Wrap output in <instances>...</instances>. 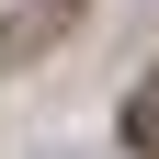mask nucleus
<instances>
[{
    "mask_svg": "<svg viewBox=\"0 0 159 159\" xmlns=\"http://www.w3.org/2000/svg\"><path fill=\"white\" fill-rule=\"evenodd\" d=\"M68 11H80V0H23V11H0V68H11V57H34Z\"/></svg>",
    "mask_w": 159,
    "mask_h": 159,
    "instance_id": "nucleus-1",
    "label": "nucleus"
},
{
    "mask_svg": "<svg viewBox=\"0 0 159 159\" xmlns=\"http://www.w3.org/2000/svg\"><path fill=\"white\" fill-rule=\"evenodd\" d=\"M125 148H136V159H159V68L125 91Z\"/></svg>",
    "mask_w": 159,
    "mask_h": 159,
    "instance_id": "nucleus-2",
    "label": "nucleus"
}]
</instances>
